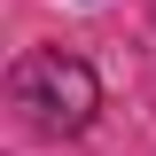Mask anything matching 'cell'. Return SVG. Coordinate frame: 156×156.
Segmentation results:
<instances>
[{"mask_svg": "<svg viewBox=\"0 0 156 156\" xmlns=\"http://www.w3.org/2000/svg\"><path fill=\"white\" fill-rule=\"evenodd\" d=\"M8 101H16L23 125H39V133H78V125L101 109V86H94V70H86L78 55L39 47V55H23V62H16Z\"/></svg>", "mask_w": 156, "mask_h": 156, "instance_id": "cell-1", "label": "cell"}]
</instances>
